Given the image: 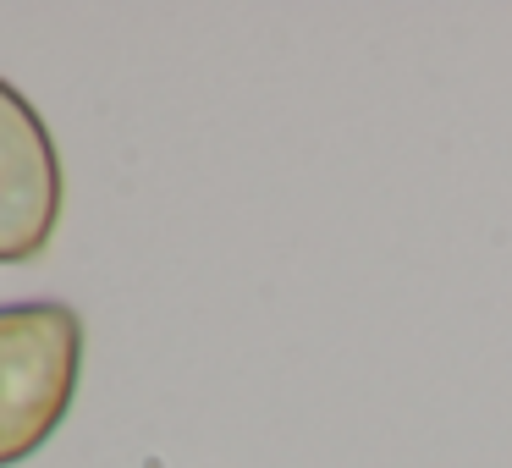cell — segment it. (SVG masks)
I'll list each match as a JSON object with an SVG mask.
<instances>
[{
    "instance_id": "cell-1",
    "label": "cell",
    "mask_w": 512,
    "mask_h": 468,
    "mask_svg": "<svg viewBox=\"0 0 512 468\" xmlns=\"http://www.w3.org/2000/svg\"><path fill=\"white\" fill-rule=\"evenodd\" d=\"M83 375V320L72 303H0V468H17L61 430Z\"/></svg>"
},
{
    "instance_id": "cell-2",
    "label": "cell",
    "mask_w": 512,
    "mask_h": 468,
    "mask_svg": "<svg viewBox=\"0 0 512 468\" xmlns=\"http://www.w3.org/2000/svg\"><path fill=\"white\" fill-rule=\"evenodd\" d=\"M67 204V177L45 116L0 78V265H28L50 248Z\"/></svg>"
}]
</instances>
